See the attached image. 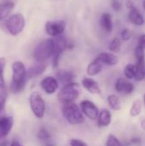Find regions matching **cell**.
I'll return each instance as SVG.
<instances>
[{
    "label": "cell",
    "mask_w": 145,
    "mask_h": 146,
    "mask_svg": "<svg viewBox=\"0 0 145 146\" xmlns=\"http://www.w3.org/2000/svg\"><path fill=\"white\" fill-rule=\"evenodd\" d=\"M81 85L85 90H86L89 93L93 95H98L101 94L102 90L98 85V83L91 77H85L82 80Z\"/></svg>",
    "instance_id": "obj_13"
},
{
    "label": "cell",
    "mask_w": 145,
    "mask_h": 146,
    "mask_svg": "<svg viewBox=\"0 0 145 146\" xmlns=\"http://www.w3.org/2000/svg\"><path fill=\"white\" fill-rule=\"evenodd\" d=\"M124 76L127 80H135L136 76V65L135 64H126L124 68Z\"/></svg>",
    "instance_id": "obj_24"
},
{
    "label": "cell",
    "mask_w": 145,
    "mask_h": 146,
    "mask_svg": "<svg viewBox=\"0 0 145 146\" xmlns=\"http://www.w3.org/2000/svg\"><path fill=\"white\" fill-rule=\"evenodd\" d=\"M111 6L113 8V9L115 11H120L122 8V5H121V3L119 1V0H112L111 1Z\"/></svg>",
    "instance_id": "obj_33"
},
{
    "label": "cell",
    "mask_w": 145,
    "mask_h": 146,
    "mask_svg": "<svg viewBox=\"0 0 145 146\" xmlns=\"http://www.w3.org/2000/svg\"><path fill=\"white\" fill-rule=\"evenodd\" d=\"M142 140L140 138H133L130 140V143L132 144V145H139L141 144Z\"/></svg>",
    "instance_id": "obj_35"
},
{
    "label": "cell",
    "mask_w": 145,
    "mask_h": 146,
    "mask_svg": "<svg viewBox=\"0 0 145 146\" xmlns=\"http://www.w3.org/2000/svg\"><path fill=\"white\" fill-rule=\"evenodd\" d=\"M9 146H22L21 145V144L19 142V141H17V140H13L12 141V143H11V145Z\"/></svg>",
    "instance_id": "obj_36"
},
{
    "label": "cell",
    "mask_w": 145,
    "mask_h": 146,
    "mask_svg": "<svg viewBox=\"0 0 145 146\" xmlns=\"http://www.w3.org/2000/svg\"><path fill=\"white\" fill-rule=\"evenodd\" d=\"M0 146H6V143H4V144H1Z\"/></svg>",
    "instance_id": "obj_41"
},
{
    "label": "cell",
    "mask_w": 145,
    "mask_h": 146,
    "mask_svg": "<svg viewBox=\"0 0 145 146\" xmlns=\"http://www.w3.org/2000/svg\"><path fill=\"white\" fill-rule=\"evenodd\" d=\"M142 109H143V103L140 99H136L133 103L130 109L129 114L132 117H137L138 116L141 112H142Z\"/></svg>",
    "instance_id": "obj_22"
},
{
    "label": "cell",
    "mask_w": 145,
    "mask_h": 146,
    "mask_svg": "<svg viewBox=\"0 0 145 146\" xmlns=\"http://www.w3.org/2000/svg\"><path fill=\"white\" fill-rule=\"evenodd\" d=\"M106 146H123L120 139L114 134H109L106 140Z\"/></svg>",
    "instance_id": "obj_29"
},
{
    "label": "cell",
    "mask_w": 145,
    "mask_h": 146,
    "mask_svg": "<svg viewBox=\"0 0 145 146\" xmlns=\"http://www.w3.org/2000/svg\"><path fill=\"white\" fill-rule=\"evenodd\" d=\"M107 103H108L109 106L113 110L118 111V110H121V107H122V105H121V100L115 94H110V95H109L108 98H107Z\"/></svg>",
    "instance_id": "obj_21"
},
{
    "label": "cell",
    "mask_w": 145,
    "mask_h": 146,
    "mask_svg": "<svg viewBox=\"0 0 145 146\" xmlns=\"http://www.w3.org/2000/svg\"><path fill=\"white\" fill-rule=\"evenodd\" d=\"M115 90L119 94L126 96V95L132 94L134 92L135 86L132 82L129 81V80H127L126 78H119L115 81Z\"/></svg>",
    "instance_id": "obj_9"
},
{
    "label": "cell",
    "mask_w": 145,
    "mask_h": 146,
    "mask_svg": "<svg viewBox=\"0 0 145 146\" xmlns=\"http://www.w3.org/2000/svg\"><path fill=\"white\" fill-rule=\"evenodd\" d=\"M62 114L68 123L73 126L80 125L85 121V116L80 107L75 103L65 104L62 106Z\"/></svg>",
    "instance_id": "obj_3"
},
{
    "label": "cell",
    "mask_w": 145,
    "mask_h": 146,
    "mask_svg": "<svg viewBox=\"0 0 145 146\" xmlns=\"http://www.w3.org/2000/svg\"><path fill=\"white\" fill-rule=\"evenodd\" d=\"M96 59L99 61L103 65H106V66H115L119 62L117 56L110 51L109 52L103 51L99 53L96 57Z\"/></svg>",
    "instance_id": "obj_12"
},
{
    "label": "cell",
    "mask_w": 145,
    "mask_h": 146,
    "mask_svg": "<svg viewBox=\"0 0 145 146\" xmlns=\"http://www.w3.org/2000/svg\"><path fill=\"white\" fill-rule=\"evenodd\" d=\"M40 86L46 94L51 95L57 92L59 88V81L54 76H46L41 80Z\"/></svg>",
    "instance_id": "obj_10"
},
{
    "label": "cell",
    "mask_w": 145,
    "mask_h": 146,
    "mask_svg": "<svg viewBox=\"0 0 145 146\" xmlns=\"http://www.w3.org/2000/svg\"><path fill=\"white\" fill-rule=\"evenodd\" d=\"M100 25L102 28L106 32V33H111L113 30V20H112V15L108 13L104 12L100 18Z\"/></svg>",
    "instance_id": "obj_19"
},
{
    "label": "cell",
    "mask_w": 145,
    "mask_h": 146,
    "mask_svg": "<svg viewBox=\"0 0 145 146\" xmlns=\"http://www.w3.org/2000/svg\"><path fill=\"white\" fill-rule=\"evenodd\" d=\"M81 87L77 82H70L64 85L57 93V99L62 104L74 103L80 95Z\"/></svg>",
    "instance_id": "obj_2"
},
{
    "label": "cell",
    "mask_w": 145,
    "mask_h": 146,
    "mask_svg": "<svg viewBox=\"0 0 145 146\" xmlns=\"http://www.w3.org/2000/svg\"><path fill=\"white\" fill-rule=\"evenodd\" d=\"M5 66H6V59L4 57H0V90L5 89V80L3 77Z\"/></svg>",
    "instance_id": "obj_26"
},
{
    "label": "cell",
    "mask_w": 145,
    "mask_h": 146,
    "mask_svg": "<svg viewBox=\"0 0 145 146\" xmlns=\"http://www.w3.org/2000/svg\"><path fill=\"white\" fill-rule=\"evenodd\" d=\"M37 138L39 140L46 141V140H49L51 138V135H50V132L45 127H40L38 133H37Z\"/></svg>",
    "instance_id": "obj_28"
},
{
    "label": "cell",
    "mask_w": 145,
    "mask_h": 146,
    "mask_svg": "<svg viewBox=\"0 0 145 146\" xmlns=\"http://www.w3.org/2000/svg\"><path fill=\"white\" fill-rule=\"evenodd\" d=\"M15 8V3L7 1L0 3V21L6 19Z\"/></svg>",
    "instance_id": "obj_20"
},
{
    "label": "cell",
    "mask_w": 145,
    "mask_h": 146,
    "mask_svg": "<svg viewBox=\"0 0 145 146\" xmlns=\"http://www.w3.org/2000/svg\"><path fill=\"white\" fill-rule=\"evenodd\" d=\"M79 107L84 115H85L88 119L91 121L97 120L100 110L92 101L88 99L82 100L79 104Z\"/></svg>",
    "instance_id": "obj_7"
},
{
    "label": "cell",
    "mask_w": 145,
    "mask_h": 146,
    "mask_svg": "<svg viewBox=\"0 0 145 146\" xmlns=\"http://www.w3.org/2000/svg\"><path fill=\"white\" fill-rule=\"evenodd\" d=\"M26 20L23 15L17 13L9 16L5 21V27L7 31L14 36L20 34L25 28Z\"/></svg>",
    "instance_id": "obj_6"
},
{
    "label": "cell",
    "mask_w": 145,
    "mask_h": 146,
    "mask_svg": "<svg viewBox=\"0 0 145 146\" xmlns=\"http://www.w3.org/2000/svg\"><path fill=\"white\" fill-rule=\"evenodd\" d=\"M103 68V65L97 59H94L91 62L88 64L86 68V74L89 77L96 76L102 72Z\"/></svg>",
    "instance_id": "obj_18"
},
{
    "label": "cell",
    "mask_w": 145,
    "mask_h": 146,
    "mask_svg": "<svg viewBox=\"0 0 145 146\" xmlns=\"http://www.w3.org/2000/svg\"><path fill=\"white\" fill-rule=\"evenodd\" d=\"M112 122V114L107 109H103L97 117V126L99 127H108Z\"/></svg>",
    "instance_id": "obj_17"
},
{
    "label": "cell",
    "mask_w": 145,
    "mask_h": 146,
    "mask_svg": "<svg viewBox=\"0 0 145 146\" xmlns=\"http://www.w3.org/2000/svg\"><path fill=\"white\" fill-rule=\"evenodd\" d=\"M56 52L54 38H47L40 42L33 50V57L37 62H45L53 57Z\"/></svg>",
    "instance_id": "obj_4"
},
{
    "label": "cell",
    "mask_w": 145,
    "mask_h": 146,
    "mask_svg": "<svg viewBox=\"0 0 145 146\" xmlns=\"http://www.w3.org/2000/svg\"><path fill=\"white\" fill-rule=\"evenodd\" d=\"M14 120L11 116L0 117V140L3 139L12 130Z\"/></svg>",
    "instance_id": "obj_14"
},
{
    "label": "cell",
    "mask_w": 145,
    "mask_h": 146,
    "mask_svg": "<svg viewBox=\"0 0 145 146\" xmlns=\"http://www.w3.org/2000/svg\"><path fill=\"white\" fill-rule=\"evenodd\" d=\"M27 78V70L24 63L21 61H15L12 64V81L10 83V91L13 93L21 92L25 86Z\"/></svg>",
    "instance_id": "obj_1"
},
{
    "label": "cell",
    "mask_w": 145,
    "mask_h": 146,
    "mask_svg": "<svg viewBox=\"0 0 145 146\" xmlns=\"http://www.w3.org/2000/svg\"><path fill=\"white\" fill-rule=\"evenodd\" d=\"M121 49V40L117 37L114 38L109 45V51L113 52V53H118V52H120Z\"/></svg>",
    "instance_id": "obj_25"
},
{
    "label": "cell",
    "mask_w": 145,
    "mask_h": 146,
    "mask_svg": "<svg viewBox=\"0 0 145 146\" xmlns=\"http://www.w3.org/2000/svg\"><path fill=\"white\" fill-rule=\"evenodd\" d=\"M136 81H142L145 79V62H136Z\"/></svg>",
    "instance_id": "obj_23"
},
{
    "label": "cell",
    "mask_w": 145,
    "mask_h": 146,
    "mask_svg": "<svg viewBox=\"0 0 145 146\" xmlns=\"http://www.w3.org/2000/svg\"><path fill=\"white\" fill-rule=\"evenodd\" d=\"M129 13H128V20L133 25L137 27H141L144 24V18L143 15L139 12V10L132 4V3H127Z\"/></svg>",
    "instance_id": "obj_11"
},
{
    "label": "cell",
    "mask_w": 145,
    "mask_h": 146,
    "mask_svg": "<svg viewBox=\"0 0 145 146\" xmlns=\"http://www.w3.org/2000/svg\"><path fill=\"white\" fill-rule=\"evenodd\" d=\"M144 106H145V92H144Z\"/></svg>",
    "instance_id": "obj_40"
},
{
    "label": "cell",
    "mask_w": 145,
    "mask_h": 146,
    "mask_svg": "<svg viewBox=\"0 0 145 146\" xmlns=\"http://www.w3.org/2000/svg\"><path fill=\"white\" fill-rule=\"evenodd\" d=\"M69 145H70V146H88V145L85 142H84L80 139H70Z\"/></svg>",
    "instance_id": "obj_32"
},
{
    "label": "cell",
    "mask_w": 145,
    "mask_h": 146,
    "mask_svg": "<svg viewBox=\"0 0 145 146\" xmlns=\"http://www.w3.org/2000/svg\"><path fill=\"white\" fill-rule=\"evenodd\" d=\"M75 77L76 75L73 72L67 69H59L56 71V78L57 79L59 83L63 84V86L70 82H73Z\"/></svg>",
    "instance_id": "obj_15"
},
{
    "label": "cell",
    "mask_w": 145,
    "mask_h": 146,
    "mask_svg": "<svg viewBox=\"0 0 145 146\" xmlns=\"http://www.w3.org/2000/svg\"><path fill=\"white\" fill-rule=\"evenodd\" d=\"M66 29V22L64 21H49L45 24V31L48 35L52 38L62 36Z\"/></svg>",
    "instance_id": "obj_8"
},
{
    "label": "cell",
    "mask_w": 145,
    "mask_h": 146,
    "mask_svg": "<svg viewBox=\"0 0 145 146\" xmlns=\"http://www.w3.org/2000/svg\"><path fill=\"white\" fill-rule=\"evenodd\" d=\"M121 39L123 41H129L131 37H132V33L129 29L126 28V29H123L121 31Z\"/></svg>",
    "instance_id": "obj_31"
},
{
    "label": "cell",
    "mask_w": 145,
    "mask_h": 146,
    "mask_svg": "<svg viewBox=\"0 0 145 146\" xmlns=\"http://www.w3.org/2000/svg\"><path fill=\"white\" fill-rule=\"evenodd\" d=\"M143 7H144V10H145V0L143 1Z\"/></svg>",
    "instance_id": "obj_39"
},
{
    "label": "cell",
    "mask_w": 145,
    "mask_h": 146,
    "mask_svg": "<svg viewBox=\"0 0 145 146\" xmlns=\"http://www.w3.org/2000/svg\"><path fill=\"white\" fill-rule=\"evenodd\" d=\"M134 55L137 60V62H145V50L140 47L139 45H137L134 50Z\"/></svg>",
    "instance_id": "obj_27"
},
{
    "label": "cell",
    "mask_w": 145,
    "mask_h": 146,
    "mask_svg": "<svg viewBox=\"0 0 145 146\" xmlns=\"http://www.w3.org/2000/svg\"><path fill=\"white\" fill-rule=\"evenodd\" d=\"M47 68V63L45 62H38L27 70V78L32 79L41 75Z\"/></svg>",
    "instance_id": "obj_16"
},
{
    "label": "cell",
    "mask_w": 145,
    "mask_h": 146,
    "mask_svg": "<svg viewBox=\"0 0 145 146\" xmlns=\"http://www.w3.org/2000/svg\"><path fill=\"white\" fill-rule=\"evenodd\" d=\"M29 105L31 110L34 116L38 119H42L44 116L46 105L40 92L35 91L30 94L29 97Z\"/></svg>",
    "instance_id": "obj_5"
},
{
    "label": "cell",
    "mask_w": 145,
    "mask_h": 146,
    "mask_svg": "<svg viewBox=\"0 0 145 146\" xmlns=\"http://www.w3.org/2000/svg\"><path fill=\"white\" fill-rule=\"evenodd\" d=\"M140 126H141L142 129H143V130H144V131H145V118H144V119H143V120L141 121Z\"/></svg>",
    "instance_id": "obj_37"
},
{
    "label": "cell",
    "mask_w": 145,
    "mask_h": 146,
    "mask_svg": "<svg viewBox=\"0 0 145 146\" xmlns=\"http://www.w3.org/2000/svg\"><path fill=\"white\" fill-rule=\"evenodd\" d=\"M45 146H55V145H54L53 144H50V143H49V144H46Z\"/></svg>",
    "instance_id": "obj_38"
},
{
    "label": "cell",
    "mask_w": 145,
    "mask_h": 146,
    "mask_svg": "<svg viewBox=\"0 0 145 146\" xmlns=\"http://www.w3.org/2000/svg\"><path fill=\"white\" fill-rule=\"evenodd\" d=\"M138 45H139L140 47H142L143 49L145 50V34H142V35L139 36Z\"/></svg>",
    "instance_id": "obj_34"
},
{
    "label": "cell",
    "mask_w": 145,
    "mask_h": 146,
    "mask_svg": "<svg viewBox=\"0 0 145 146\" xmlns=\"http://www.w3.org/2000/svg\"><path fill=\"white\" fill-rule=\"evenodd\" d=\"M8 98V92L5 89H3L0 91V113L3 112V110L5 108L6 101Z\"/></svg>",
    "instance_id": "obj_30"
}]
</instances>
